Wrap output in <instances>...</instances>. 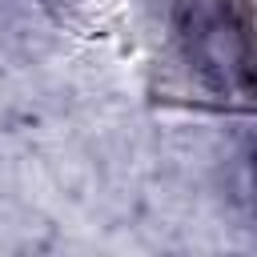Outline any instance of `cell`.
Here are the masks:
<instances>
[{"label":"cell","instance_id":"obj_1","mask_svg":"<svg viewBox=\"0 0 257 257\" xmlns=\"http://www.w3.org/2000/svg\"><path fill=\"white\" fill-rule=\"evenodd\" d=\"M177 44L209 92L233 100L257 92V40L233 0H185L177 12Z\"/></svg>","mask_w":257,"mask_h":257}]
</instances>
